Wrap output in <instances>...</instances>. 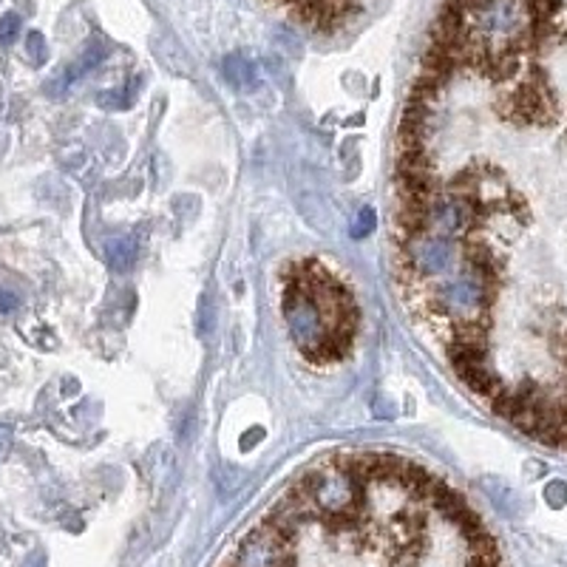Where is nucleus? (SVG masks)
I'll list each match as a JSON object with an SVG mask.
<instances>
[{
	"instance_id": "1",
	"label": "nucleus",
	"mask_w": 567,
	"mask_h": 567,
	"mask_svg": "<svg viewBox=\"0 0 567 567\" xmlns=\"http://www.w3.org/2000/svg\"><path fill=\"white\" fill-rule=\"evenodd\" d=\"M224 567H502L474 508L395 454L315 463L247 530Z\"/></svg>"
},
{
	"instance_id": "2",
	"label": "nucleus",
	"mask_w": 567,
	"mask_h": 567,
	"mask_svg": "<svg viewBox=\"0 0 567 567\" xmlns=\"http://www.w3.org/2000/svg\"><path fill=\"white\" fill-rule=\"evenodd\" d=\"M284 321L304 358L329 363L349 352L358 307L321 261H298L284 275Z\"/></svg>"
},
{
	"instance_id": "3",
	"label": "nucleus",
	"mask_w": 567,
	"mask_h": 567,
	"mask_svg": "<svg viewBox=\"0 0 567 567\" xmlns=\"http://www.w3.org/2000/svg\"><path fill=\"white\" fill-rule=\"evenodd\" d=\"M105 258L114 270H128L136 261V241L131 236H114L105 241Z\"/></svg>"
},
{
	"instance_id": "4",
	"label": "nucleus",
	"mask_w": 567,
	"mask_h": 567,
	"mask_svg": "<svg viewBox=\"0 0 567 567\" xmlns=\"http://www.w3.org/2000/svg\"><path fill=\"white\" fill-rule=\"evenodd\" d=\"M222 71H224V77L233 83V85H253L256 83V68H253V63L250 60H244V57H239V55H233V57H227L224 63H222Z\"/></svg>"
},
{
	"instance_id": "5",
	"label": "nucleus",
	"mask_w": 567,
	"mask_h": 567,
	"mask_svg": "<svg viewBox=\"0 0 567 567\" xmlns=\"http://www.w3.org/2000/svg\"><path fill=\"white\" fill-rule=\"evenodd\" d=\"M105 57V48L100 46V43H94V46H88V51H83V57L71 65L65 74H63V85H68L71 80H77V77H83V74H88V71L92 68H97L100 65V60Z\"/></svg>"
},
{
	"instance_id": "6",
	"label": "nucleus",
	"mask_w": 567,
	"mask_h": 567,
	"mask_svg": "<svg viewBox=\"0 0 567 567\" xmlns=\"http://www.w3.org/2000/svg\"><path fill=\"white\" fill-rule=\"evenodd\" d=\"M17 34H21V17H17L14 12L4 14V21H0V43L12 46L17 40Z\"/></svg>"
},
{
	"instance_id": "7",
	"label": "nucleus",
	"mask_w": 567,
	"mask_h": 567,
	"mask_svg": "<svg viewBox=\"0 0 567 567\" xmlns=\"http://www.w3.org/2000/svg\"><path fill=\"white\" fill-rule=\"evenodd\" d=\"M26 51H29V57L34 63H46L48 57V48H46V38L40 31H31L29 38H26Z\"/></svg>"
},
{
	"instance_id": "8",
	"label": "nucleus",
	"mask_w": 567,
	"mask_h": 567,
	"mask_svg": "<svg viewBox=\"0 0 567 567\" xmlns=\"http://www.w3.org/2000/svg\"><path fill=\"white\" fill-rule=\"evenodd\" d=\"M371 230H375V213H371L369 207H363L361 213H358V219L352 222V236L354 239H363V236H369Z\"/></svg>"
},
{
	"instance_id": "9",
	"label": "nucleus",
	"mask_w": 567,
	"mask_h": 567,
	"mask_svg": "<svg viewBox=\"0 0 567 567\" xmlns=\"http://www.w3.org/2000/svg\"><path fill=\"white\" fill-rule=\"evenodd\" d=\"M17 307V295L9 290H0V312H12Z\"/></svg>"
},
{
	"instance_id": "10",
	"label": "nucleus",
	"mask_w": 567,
	"mask_h": 567,
	"mask_svg": "<svg viewBox=\"0 0 567 567\" xmlns=\"http://www.w3.org/2000/svg\"><path fill=\"white\" fill-rule=\"evenodd\" d=\"M9 437H12L9 429H4V425H0V451H4V449L9 446Z\"/></svg>"
}]
</instances>
